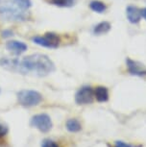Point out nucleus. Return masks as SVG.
Masks as SVG:
<instances>
[{
  "label": "nucleus",
  "instance_id": "1",
  "mask_svg": "<svg viewBox=\"0 0 146 147\" xmlns=\"http://www.w3.org/2000/svg\"><path fill=\"white\" fill-rule=\"evenodd\" d=\"M0 65L7 70L18 74H32L38 77L47 76L55 70V65L50 58L38 53L29 55L22 60L2 58L0 60Z\"/></svg>",
  "mask_w": 146,
  "mask_h": 147
},
{
  "label": "nucleus",
  "instance_id": "2",
  "mask_svg": "<svg viewBox=\"0 0 146 147\" xmlns=\"http://www.w3.org/2000/svg\"><path fill=\"white\" fill-rule=\"evenodd\" d=\"M0 18L8 21H23L28 18L26 12L12 2L0 3Z\"/></svg>",
  "mask_w": 146,
  "mask_h": 147
},
{
  "label": "nucleus",
  "instance_id": "3",
  "mask_svg": "<svg viewBox=\"0 0 146 147\" xmlns=\"http://www.w3.org/2000/svg\"><path fill=\"white\" fill-rule=\"evenodd\" d=\"M17 101L23 107H34L42 101V95L36 90H22L17 92Z\"/></svg>",
  "mask_w": 146,
  "mask_h": 147
},
{
  "label": "nucleus",
  "instance_id": "4",
  "mask_svg": "<svg viewBox=\"0 0 146 147\" xmlns=\"http://www.w3.org/2000/svg\"><path fill=\"white\" fill-rule=\"evenodd\" d=\"M32 41L38 45L46 48H57L60 45L61 38L55 33L48 32L45 33L44 36H36L32 38Z\"/></svg>",
  "mask_w": 146,
  "mask_h": 147
},
{
  "label": "nucleus",
  "instance_id": "5",
  "mask_svg": "<svg viewBox=\"0 0 146 147\" xmlns=\"http://www.w3.org/2000/svg\"><path fill=\"white\" fill-rule=\"evenodd\" d=\"M30 125L34 128L38 129L41 133H47L52 129L53 123L50 118V116L46 113H40L36 115L31 118Z\"/></svg>",
  "mask_w": 146,
  "mask_h": 147
},
{
  "label": "nucleus",
  "instance_id": "6",
  "mask_svg": "<svg viewBox=\"0 0 146 147\" xmlns=\"http://www.w3.org/2000/svg\"><path fill=\"white\" fill-rule=\"evenodd\" d=\"M94 98V90L89 86L80 88L75 94V102L78 105H87L92 103Z\"/></svg>",
  "mask_w": 146,
  "mask_h": 147
},
{
  "label": "nucleus",
  "instance_id": "7",
  "mask_svg": "<svg viewBox=\"0 0 146 147\" xmlns=\"http://www.w3.org/2000/svg\"><path fill=\"white\" fill-rule=\"evenodd\" d=\"M126 63H127L128 70L132 75H136V76L146 75V67L141 63L137 62V61H133L131 59H127L126 60Z\"/></svg>",
  "mask_w": 146,
  "mask_h": 147
},
{
  "label": "nucleus",
  "instance_id": "8",
  "mask_svg": "<svg viewBox=\"0 0 146 147\" xmlns=\"http://www.w3.org/2000/svg\"><path fill=\"white\" fill-rule=\"evenodd\" d=\"M6 48L15 55H20L27 50V45L22 41L10 40L6 43Z\"/></svg>",
  "mask_w": 146,
  "mask_h": 147
},
{
  "label": "nucleus",
  "instance_id": "9",
  "mask_svg": "<svg viewBox=\"0 0 146 147\" xmlns=\"http://www.w3.org/2000/svg\"><path fill=\"white\" fill-rule=\"evenodd\" d=\"M126 16H127L128 20L133 24L139 23L141 19V10H139L137 7L135 6H129L126 9Z\"/></svg>",
  "mask_w": 146,
  "mask_h": 147
},
{
  "label": "nucleus",
  "instance_id": "10",
  "mask_svg": "<svg viewBox=\"0 0 146 147\" xmlns=\"http://www.w3.org/2000/svg\"><path fill=\"white\" fill-rule=\"evenodd\" d=\"M94 97L98 102H107L109 100L108 88L99 86L94 90Z\"/></svg>",
  "mask_w": 146,
  "mask_h": 147
},
{
  "label": "nucleus",
  "instance_id": "11",
  "mask_svg": "<svg viewBox=\"0 0 146 147\" xmlns=\"http://www.w3.org/2000/svg\"><path fill=\"white\" fill-rule=\"evenodd\" d=\"M65 127H67V131L70 133H77L82 130V125L80 121L76 118H70L68 119L65 123Z\"/></svg>",
  "mask_w": 146,
  "mask_h": 147
},
{
  "label": "nucleus",
  "instance_id": "12",
  "mask_svg": "<svg viewBox=\"0 0 146 147\" xmlns=\"http://www.w3.org/2000/svg\"><path fill=\"white\" fill-rule=\"evenodd\" d=\"M110 29H111V24L107 21H103L94 26V28H93V34L98 36L103 35L108 33L110 31Z\"/></svg>",
  "mask_w": 146,
  "mask_h": 147
},
{
  "label": "nucleus",
  "instance_id": "13",
  "mask_svg": "<svg viewBox=\"0 0 146 147\" xmlns=\"http://www.w3.org/2000/svg\"><path fill=\"white\" fill-rule=\"evenodd\" d=\"M47 2L61 8H69L75 5L76 0H47Z\"/></svg>",
  "mask_w": 146,
  "mask_h": 147
},
{
  "label": "nucleus",
  "instance_id": "14",
  "mask_svg": "<svg viewBox=\"0 0 146 147\" xmlns=\"http://www.w3.org/2000/svg\"><path fill=\"white\" fill-rule=\"evenodd\" d=\"M89 7L93 12L98 13H104L107 10L105 3H103V2H101V1H98V0H93V1L90 2Z\"/></svg>",
  "mask_w": 146,
  "mask_h": 147
},
{
  "label": "nucleus",
  "instance_id": "15",
  "mask_svg": "<svg viewBox=\"0 0 146 147\" xmlns=\"http://www.w3.org/2000/svg\"><path fill=\"white\" fill-rule=\"evenodd\" d=\"M10 1L24 11H27L32 6L31 0H10Z\"/></svg>",
  "mask_w": 146,
  "mask_h": 147
},
{
  "label": "nucleus",
  "instance_id": "16",
  "mask_svg": "<svg viewBox=\"0 0 146 147\" xmlns=\"http://www.w3.org/2000/svg\"><path fill=\"white\" fill-rule=\"evenodd\" d=\"M8 132H9V128L4 122L0 121V141L4 140V138L6 137Z\"/></svg>",
  "mask_w": 146,
  "mask_h": 147
},
{
  "label": "nucleus",
  "instance_id": "17",
  "mask_svg": "<svg viewBox=\"0 0 146 147\" xmlns=\"http://www.w3.org/2000/svg\"><path fill=\"white\" fill-rule=\"evenodd\" d=\"M41 147H60V145L50 138H45L41 141Z\"/></svg>",
  "mask_w": 146,
  "mask_h": 147
},
{
  "label": "nucleus",
  "instance_id": "18",
  "mask_svg": "<svg viewBox=\"0 0 146 147\" xmlns=\"http://www.w3.org/2000/svg\"><path fill=\"white\" fill-rule=\"evenodd\" d=\"M112 147H135L134 145H132L130 143L124 142L122 140H116L114 142V145Z\"/></svg>",
  "mask_w": 146,
  "mask_h": 147
},
{
  "label": "nucleus",
  "instance_id": "19",
  "mask_svg": "<svg viewBox=\"0 0 146 147\" xmlns=\"http://www.w3.org/2000/svg\"><path fill=\"white\" fill-rule=\"evenodd\" d=\"M13 35V31H11V30H4V31L1 32V37L4 38L12 37Z\"/></svg>",
  "mask_w": 146,
  "mask_h": 147
},
{
  "label": "nucleus",
  "instance_id": "20",
  "mask_svg": "<svg viewBox=\"0 0 146 147\" xmlns=\"http://www.w3.org/2000/svg\"><path fill=\"white\" fill-rule=\"evenodd\" d=\"M141 15H142V18L145 19L146 20V8L145 9H143L142 11H141Z\"/></svg>",
  "mask_w": 146,
  "mask_h": 147
},
{
  "label": "nucleus",
  "instance_id": "21",
  "mask_svg": "<svg viewBox=\"0 0 146 147\" xmlns=\"http://www.w3.org/2000/svg\"><path fill=\"white\" fill-rule=\"evenodd\" d=\"M0 92H1V90H0Z\"/></svg>",
  "mask_w": 146,
  "mask_h": 147
}]
</instances>
